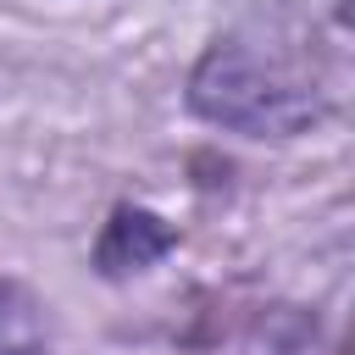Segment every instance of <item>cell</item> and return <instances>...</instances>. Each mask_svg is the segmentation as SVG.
<instances>
[{
  "label": "cell",
  "instance_id": "3957f363",
  "mask_svg": "<svg viewBox=\"0 0 355 355\" xmlns=\"http://www.w3.org/2000/svg\"><path fill=\"white\" fill-rule=\"evenodd\" d=\"M50 344V316L44 305L0 272V355H44Z\"/></svg>",
  "mask_w": 355,
  "mask_h": 355
},
{
  "label": "cell",
  "instance_id": "7a4b0ae2",
  "mask_svg": "<svg viewBox=\"0 0 355 355\" xmlns=\"http://www.w3.org/2000/svg\"><path fill=\"white\" fill-rule=\"evenodd\" d=\"M166 250H172V227H166L155 211H144V205H116V216L105 222L94 255H100L105 272H139V266L161 261Z\"/></svg>",
  "mask_w": 355,
  "mask_h": 355
},
{
  "label": "cell",
  "instance_id": "6da1fadb",
  "mask_svg": "<svg viewBox=\"0 0 355 355\" xmlns=\"http://www.w3.org/2000/svg\"><path fill=\"white\" fill-rule=\"evenodd\" d=\"M189 111L244 139H300L327 116L322 78L272 33H222L200 50L183 89Z\"/></svg>",
  "mask_w": 355,
  "mask_h": 355
}]
</instances>
